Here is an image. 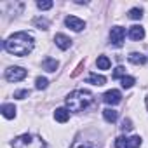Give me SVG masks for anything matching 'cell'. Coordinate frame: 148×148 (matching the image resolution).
<instances>
[{"mask_svg":"<svg viewBox=\"0 0 148 148\" xmlns=\"http://www.w3.org/2000/svg\"><path fill=\"white\" fill-rule=\"evenodd\" d=\"M47 86H49V80L45 77H37V80H35V87L37 89H45Z\"/></svg>","mask_w":148,"mask_h":148,"instance_id":"44dd1931","label":"cell"},{"mask_svg":"<svg viewBox=\"0 0 148 148\" xmlns=\"http://www.w3.org/2000/svg\"><path fill=\"white\" fill-rule=\"evenodd\" d=\"M26 75H28V71L21 66H11L5 70V80L7 82H19V80L26 79Z\"/></svg>","mask_w":148,"mask_h":148,"instance_id":"277c9868","label":"cell"},{"mask_svg":"<svg viewBox=\"0 0 148 148\" xmlns=\"http://www.w3.org/2000/svg\"><path fill=\"white\" fill-rule=\"evenodd\" d=\"M71 148H98V146H96V143H92V141H77Z\"/></svg>","mask_w":148,"mask_h":148,"instance_id":"d6986e66","label":"cell"},{"mask_svg":"<svg viewBox=\"0 0 148 148\" xmlns=\"http://www.w3.org/2000/svg\"><path fill=\"white\" fill-rule=\"evenodd\" d=\"M33 37L28 33V32H18L14 35H11L5 42H4V49L9 52V54H14V56H28L32 51H33Z\"/></svg>","mask_w":148,"mask_h":148,"instance_id":"6da1fadb","label":"cell"},{"mask_svg":"<svg viewBox=\"0 0 148 148\" xmlns=\"http://www.w3.org/2000/svg\"><path fill=\"white\" fill-rule=\"evenodd\" d=\"M129 18H131V19H141V18H143V11H141L139 7H134V9L129 11Z\"/></svg>","mask_w":148,"mask_h":148,"instance_id":"ffe728a7","label":"cell"},{"mask_svg":"<svg viewBox=\"0 0 148 148\" xmlns=\"http://www.w3.org/2000/svg\"><path fill=\"white\" fill-rule=\"evenodd\" d=\"M120 129H122L124 132H129V131L132 129V122H131V119H124V120H122V125H120Z\"/></svg>","mask_w":148,"mask_h":148,"instance_id":"cb8c5ba5","label":"cell"},{"mask_svg":"<svg viewBox=\"0 0 148 148\" xmlns=\"http://www.w3.org/2000/svg\"><path fill=\"white\" fill-rule=\"evenodd\" d=\"M54 42H56V45H58L61 51H66V49H70V45H71V40H70L66 35H63V33H56Z\"/></svg>","mask_w":148,"mask_h":148,"instance_id":"9c48e42d","label":"cell"},{"mask_svg":"<svg viewBox=\"0 0 148 148\" xmlns=\"http://www.w3.org/2000/svg\"><path fill=\"white\" fill-rule=\"evenodd\" d=\"M87 84H92V86H105L106 84V79L103 75H98V73H91V75L87 77Z\"/></svg>","mask_w":148,"mask_h":148,"instance_id":"30bf717a","label":"cell"},{"mask_svg":"<svg viewBox=\"0 0 148 148\" xmlns=\"http://www.w3.org/2000/svg\"><path fill=\"white\" fill-rule=\"evenodd\" d=\"M12 148H45V141L37 134H21L12 141Z\"/></svg>","mask_w":148,"mask_h":148,"instance_id":"3957f363","label":"cell"},{"mask_svg":"<svg viewBox=\"0 0 148 148\" xmlns=\"http://www.w3.org/2000/svg\"><path fill=\"white\" fill-rule=\"evenodd\" d=\"M124 79L125 77V70H124V66H117L115 68V71H113V79Z\"/></svg>","mask_w":148,"mask_h":148,"instance_id":"d4e9b609","label":"cell"},{"mask_svg":"<svg viewBox=\"0 0 148 148\" xmlns=\"http://www.w3.org/2000/svg\"><path fill=\"white\" fill-rule=\"evenodd\" d=\"M124 37H125V30L122 26H113L110 30V40L115 47H120L124 44Z\"/></svg>","mask_w":148,"mask_h":148,"instance_id":"5b68a950","label":"cell"},{"mask_svg":"<svg viewBox=\"0 0 148 148\" xmlns=\"http://www.w3.org/2000/svg\"><path fill=\"white\" fill-rule=\"evenodd\" d=\"M64 103H66L70 112H82V110H86L92 103V94L89 91L77 89V91H73V92H70L66 96Z\"/></svg>","mask_w":148,"mask_h":148,"instance_id":"7a4b0ae2","label":"cell"},{"mask_svg":"<svg viewBox=\"0 0 148 148\" xmlns=\"http://www.w3.org/2000/svg\"><path fill=\"white\" fill-rule=\"evenodd\" d=\"M115 148H131L129 146V138H124V136L117 138L115 139Z\"/></svg>","mask_w":148,"mask_h":148,"instance_id":"ac0fdd59","label":"cell"},{"mask_svg":"<svg viewBox=\"0 0 148 148\" xmlns=\"http://www.w3.org/2000/svg\"><path fill=\"white\" fill-rule=\"evenodd\" d=\"M2 115H4L5 119H14V117H16V106L11 105V103L2 105Z\"/></svg>","mask_w":148,"mask_h":148,"instance_id":"7c38bea8","label":"cell"},{"mask_svg":"<svg viewBox=\"0 0 148 148\" xmlns=\"http://www.w3.org/2000/svg\"><path fill=\"white\" fill-rule=\"evenodd\" d=\"M54 119H56L58 122L64 124V122L70 119V112H68L66 108H56V112H54Z\"/></svg>","mask_w":148,"mask_h":148,"instance_id":"8fae6325","label":"cell"},{"mask_svg":"<svg viewBox=\"0 0 148 148\" xmlns=\"http://www.w3.org/2000/svg\"><path fill=\"white\" fill-rule=\"evenodd\" d=\"M103 117H105L106 122L113 124V122H117V119H119V112L113 110V108H106V110H103Z\"/></svg>","mask_w":148,"mask_h":148,"instance_id":"4fadbf2b","label":"cell"},{"mask_svg":"<svg viewBox=\"0 0 148 148\" xmlns=\"http://www.w3.org/2000/svg\"><path fill=\"white\" fill-rule=\"evenodd\" d=\"M33 26H37L38 30H47L49 28V21L44 18H35L33 19Z\"/></svg>","mask_w":148,"mask_h":148,"instance_id":"e0dca14e","label":"cell"},{"mask_svg":"<svg viewBox=\"0 0 148 148\" xmlns=\"http://www.w3.org/2000/svg\"><path fill=\"white\" fill-rule=\"evenodd\" d=\"M42 68H44L45 71H56V70H58V61L52 59V58H45V59L42 61Z\"/></svg>","mask_w":148,"mask_h":148,"instance_id":"5bb4252c","label":"cell"},{"mask_svg":"<svg viewBox=\"0 0 148 148\" xmlns=\"http://www.w3.org/2000/svg\"><path fill=\"white\" fill-rule=\"evenodd\" d=\"M103 101H105L106 105H119V103L122 101V94H120V91H117V89L106 91V92L103 94Z\"/></svg>","mask_w":148,"mask_h":148,"instance_id":"8992f818","label":"cell"},{"mask_svg":"<svg viewBox=\"0 0 148 148\" xmlns=\"http://www.w3.org/2000/svg\"><path fill=\"white\" fill-rule=\"evenodd\" d=\"M134 84H136L134 77H124V79H122V87H124V89H131Z\"/></svg>","mask_w":148,"mask_h":148,"instance_id":"7402d4cb","label":"cell"},{"mask_svg":"<svg viewBox=\"0 0 148 148\" xmlns=\"http://www.w3.org/2000/svg\"><path fill=\"white\" fill-rule=\"evenodd\" d=\"M64 23H66V26L71 28L73 32H82V30L86 28V23H84L82 19H79L77 16H68V18L64 19Z\"/></svg>","mask_w":148,"mask_h":148,"instance_id":"52a82bcc","label":"cell"},{"mask_svg":"<svg viewBox=\"0 0 148 148\" xmlns=\"http://www.w3.org/2000/svg\"><path fill=\"white\" fill-rule=\"evenodd\" d=\"M54 4L51 2V0H44V2H37V7L40 9V11H47V9H51Z\"/></svg>","mask_w":148,"mask_h":148,"instance_id":"603a6c76","label":"cell"},{"mask_svg":"<svg viewBox=\"0 0 148 148\" xmlns=\"http://www.w3.org/2000/svg\"><path fill=\"white\" fill-rule=\"evenodd\" d=\"M145 103H146V110H148V96H146V99H145Z\"/></svg>","mask_w":148,"mask_h":148,"instance_id":"4316f807","label":"cell"},{"mask_svg":"<svg viewBox=\"0 0 148 148\" xmlns=\"http://www.w3.org/2000/svg\"><path fill=\"white\" fill-rule=\"evenodd\" d=\"M28 96H30V91L28 89H21V91H16L14 92V98H18V99H25Z\"/></svg>","mask_w":148,"mask_h":148,"instance_id":"484cf974","label":"cell"},{"mask_svg":"<svg viewBox=\"0 0 148 148\" xmlns=\"http://www.w3.org/2000/svg\"><path fill=\"white\" fill-rule=\"evenodd\" d=\"M127 58H129V61H131L132 64H145V63H146V56H143V54H139V52H131Z\"/></svg>","mask_w":148,"mask_h":148,"instance_id":"9a60e30c","label":"cell"},{"mask_svg":"<svg viewBox=\"0 0 148 148\" xmlns=\"http://www.w3.org/2000/svg\"><path fill=\"white\" fill-rule=\"evenodd\" d=\"M96 64H98L99 70H108V68L112 66V61H110L106 56H99V58L96 59Z\"/></svg>","mask_w":148,"mask_h":148,"instance_id":"2e32d148","label":"cell"},{"mask_svg":"<svg viewBox=\"0 0 148 148\" xmlns=\"http://www.w3.org/2000/svg\"><path fill=\"white\" fill-rule=\"evenodd\" d=\"M129 38L131 40H143L145 38V28L139 25H134L129 28Z\"/></svg>","mask_w":148,"mask_h":148,"instance_id":"ba28073f","label":"cell"}]
</instances>
